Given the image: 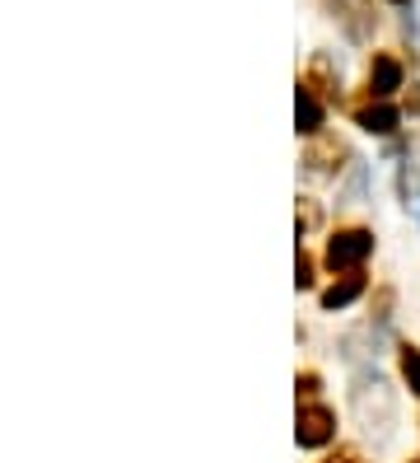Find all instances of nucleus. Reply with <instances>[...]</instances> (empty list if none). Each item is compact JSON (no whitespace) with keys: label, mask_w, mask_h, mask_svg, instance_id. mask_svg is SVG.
Listing matches in <instances>:
<instances>
[{"label":"nucleus","mask_w":420,"mask_h":463,"mask_svg":"<svg viewBox=\"0 0 420 463\" xmlns=\"http://www.w3.org/2000/svg\"><path fill=\"white\" fill-rule=\"evenodd\" d=\"M355 417L364 426V435H378V440H387L392 426H397V398H392V389L383 384L378 374H359L355 379Z\"/></svg>","instance_id":"obj_1"},{"label":"nucleus","mask_w":420,"mask_h":463,"mask_svg":"<svg viewBox=\"0 0 420 463\" xmlns=\"http://www.w3.org/2000/svg\"><path fill=\"white\" fill-rule=\"evenodd\" d=\"M369 253H374V234H364V230H341L327 243V262L331 267H359Z\"/></svg>","instance_id":"obj_2"},{"label":"nucleus","mask_w":420,"mask_h":463,"mask_svg":"<svg viewBox=\"0 0 420 463\" xmlns=\"http://www.w3.org/2000/svg\"><path fill=\"white\" fill-rule=\"evenodd\" d=\"M299 445L303 449H318V445H327L331 435H336V417L327 412V407H318V402H308V407H299Z\"/></svg>","instance_id":"obj_3"},{"label":"nucleus","mask_w":420,"mask_h":463,"mask_svg":"<svg viewBox=\"0 0 420 463\" xmlns=\"http://www.w3.org/2000/svg\"><path fill=\"white\" fill-rule=\"evenodd\" d=\"M402 61L397 57H387V52H378L374 57V66H369V94L374 99H387L392 90H402Z\"/></svg>","instance_id":"obj_4"},{"label":"nucleus","mask_w":420,"mask_h":463,"mask_svg":"<svg viewBox=\"0 0 420 463\" xmlns=\"http://www.w3.org/2000/svg\"><path fill=\"white\" fill-rule=\"evenodd\" d=\"M327 5L336 10V19L346 24V33H350V38H364V33H369L374 14H369V5H364V0H327Z\"/></svg>","instance_id":"obj_5"},{"label":"nucleus","mask_w":420,"mask_h":463,"mask_svg":"<svg viewBox=\"0 0 420 463\" xmlns=\"http://www.w3.org/2000/svg\"><path fill=\"white\" fill-rule=\"evenodd\" d=\"M402 113L392 103H369V108H359V127L364 131H374V136H387V131H397Z\"/></svg>","instance_id":"obj_6"},{"label":"nucleus","mask_w":420,"mask_h":463,"mask_svg":"<svg viewBox=\"0 0 420 463\" xmlns=\"http://www.w3.org/2000/svg\"><path fill=\"white\" fill-rule=\"evenodd\" d=\"M294 122H299V131H318V127H322V103H318V94L308 90V85H299V99H294Z\"/></svg>","instance_id":"obj_7"},{"label":"nucleus","mask_w":420,"mask_h":463,"mask_svg":"<svg viewBox=\"0 0 420 463\" xmlns=\"http://www.w3.org/2000/svg\"><path fill=\"white\" fill-rule=\"evenodd\" d=\"M359 290H364V277H346V281H336L331 290H322V309H346Z\"/></svg>","instance_id":"obj_8"},{"label":"nucleus","mask_w":420,"mask_h":463,"mask_svg":"<svg viewBox=\"0 0 420 463\" xmlns=\"http://www.w3.org/2000/svg\"><path fill=\"white\" fill-rule=\"evenodd\" d=\"M402 379L411 384V393H420V351L415 346H402Z\"/></svg>","instance_id":"obj_9"},{"label":"nucleus","mask_w":420,"mask_h":463,"mask_svg":"<svg viewBox=\"0 0 420 463\" xmlns=\"http://www.w3.org/2000/svg\"><path fill=\"white\" fill-rule=\"evenodd\" d=\"M331 463H359V458H331Z\"/></svg>","instance_id":"obj_10"},{"label":"nucleus","mask_w":420,"mask_h":463,"mask_svg":"<svg viewBox=\"0 0 420 463\" xmlns=\"http://www.w3.org/2000/svg\"><path fill=\"white\" fill-rule=\"evenodd\" d=\"M397 5H402V0H397Z\"/></svg>","instance_id":"obj_11"},{"label":"nucleus","mask_w":420,"mask_h":463,"mask_svg":"<svg viewBox=\"0 0 420 463\" xmlns=\"http://www.w3.org/2000/svg\"><path fill=\"white\" fill-rule=\"evenodd\" d=\"M415 463H420V458H415Z\"/></svg>","instance_id":"obj_12"}]
</instances>
